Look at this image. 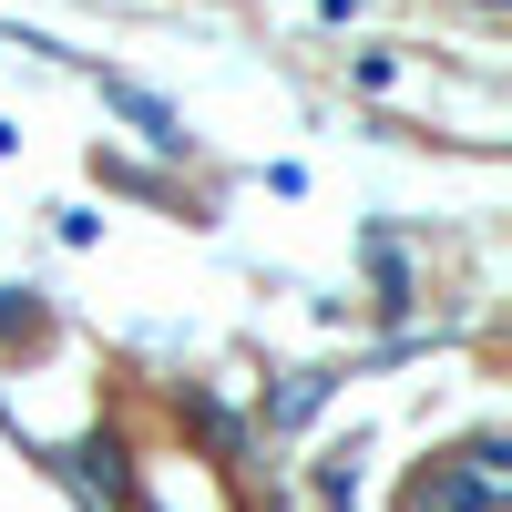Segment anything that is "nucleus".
<instances>
[{"mask_svg": "<svg viewBox=\"0 0 512 512\" xmlns=\"http://www.w3.org/2000/svg\"><path fill=\"white\" fill-rule=\"evenodd\" d=\"M62 482L93 502V512H123V502H134V472H123V441H113V431L72 441V451H62Z\"/></svg>", "mask_w": 512, "mask_h": 512, "instance_id": "nucleus-1", "label": "nucleus"}, {"mask_svg": "<svg viewBox=\"0 0 512 512\" xmlns=\"http://www.w3.org/2000/svg\"><path fill=\"white\" fill-rule=\"evenodd\" d=\"M103 93H113V103H123V113H134V123H144V134H154V144H164V154H185V123H175V113H164V103H154V93H134V82H103Z\"/></svg>", "mask_w": 512, "mask_h": 512, "instance_id": "nucleus-2", "label": "nucleus"}, {"mask_svg": "<svg viewBox=\"0 0 512 512\" xmlns=\"http://www.w3.org/2000/svg\"><path fill=\"white\" fill-rule=\"evenodd\" d=\"M318 400H328V369H297L287 390H277V410H267V420H308Z\"/></svg>", "mask_w": 512, "mask_h": 512, "instance_id": "nucleus-3", "label": "nucleus"}, {"mask_svg": "<svg viewBox=\"0 0 512 512\" xmlns=\"http://www.w3.org/2000/svg\"><path fill=\"white\" fill-rule=\"evenodd\" d=\"M318 492H328V512H349V502H359V461L328 451V461H318Z\"/></svg>", "mask_w": 512, "mask_h": 512, "instance_id": "nucleus-4", "label": "nucleus"}]
</instances>
